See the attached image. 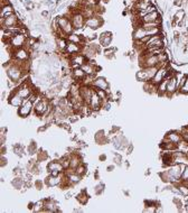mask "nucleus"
Returning <instances> with one entry per match:
<instances>
[{
  "mask_svg": "<svg viewBox=\"0 0 188 213\" xmlns=\"http://www.w3.org/2000/svg\"><path fill=\"white\" fill-rule=\"evenodd\" d=\"M26 35L23 34V33H17V34H14L9 38V43L8 45L10 47L11 54L15 50H18V48H21V47H25L26 45Z\"/></svg>",
  "mask_w": 188,
  "mask_h": 213,
  "instance_id": "nucleus-1",
  "label": "nucleus"
},
{
  "mask_svg": "<svg viewBox=\"0 0 188 213\" xmlns=\"http://www.w3.org/2000/svg\"><path fill=\"white\" fill-rule=\"evenodd\" d=\"M158 71V66L156 67H141V70L137 73V80L141 82H149L153 79Z\"/></svg>",
  "mask_w": 188,
  "mask_h": 213,
  "instance_id": "nucleus-2",
  "label": "nucleus"
},
{
  "mask_svg": "<svg viewBox=\"0 0 188 213\" xmlns=\"http://www.w3.org/2000/svg\"><path fill=\"white\" fill-rule=\"evenodd\" d=\"M56 24H57V27H58V31H61L66 37L67 35L72 34L73 31H74V27H73L71 19L67 18V17H60L56 21Z\"/></svg>",
  "mask_w": 188,
  "mask_h": 213,
  "instance_id": "nucleus-3",
  "label": "nucleus"
},
{
  "mask_svg": "<svg viewBox=\"0 0 188 213\" xmlns=\"http://www.w3.org/2000/svg\"><path fill=\"white\" fill-rule=\"evenodd\" d=\"M19 96L24 99V100H27V99H29L30 96L34 93V90H33V86H31V83L29 81H24L21 84L16 88L15 90Z\"/></svg>",
  "mask_w": 188,
  "mask_h": 213,
  "instance_id": "nucleus-4",
  "label": "nucleus"
},
{
  "mask_svg": "<svg viewBox=\"0 0 188 213\" xmlns=\"http://www.w3.org/2000/svg\"><path fill=\"white\" fill-rule=\"evenodd\" d=\"M65 178V172L60 174V175H52L49 174L47 177L44 179L45 185L47 187H56V186H62Z\"/></svg>",
  "mask_w": 188,
  "mask_h": 213,
  "instance_id": "nucleus-5",
  "label": "nucleus"
},
{
  "mask_svg": "<svg viewBox=\"0 0 188 213\" xmlns=\"http://www.w3.org/2000/svg\"><path fill=\"white\" fill-rule=\"evenodd\" d=\"M34 102L30 101L29 99H27V100H24L23 102V104H21L19 108H18V116L21 118H27L30 116L31 112H34Z\"/></svg>",
  "mask_w": 188,
  "mask_h": 213,
  "instance_id": "nucleus-6",
  "label": "nucleus"
},
{
  "mask_svg": "<svg viewBox=\"0 0 188 213\" xmlns=\"http://www.w3.org/2000/svg\"><path fill=\"white\" fill-rule=\"evenodd\" d=\"M170 71H171V69L168 66V64L159 66V67H158L157 73H156V75L153 76V79L151 80V82L158 85L159 83H161V82H163V80L167 77V75L170 73Z\"/></svg>",
  "mask_w": 188,
  "mask_h": 213,
  "instance_id": "nucleus-7",
  "label": "nucleus"
},
{
  "mask_svg": "<svg viewBox=\"0 0 188 213\" xmlns=\"http://www.w3.org/2000/svg\"><path fill=\"white\" fill-rule=\"evenodd\" d=\"M86 62H87V58L83 55L82 53H78V54H75V55H72L68 57V63H70L71 69L82 67Z\"/></svg>",
  "mask_w": 188,
  "mask_h": 213,
  "instance_id": "nucleus-8",
  "label": "nucleus"
},
{
  "mask_svg": "<svg viewBox=\"0 0 188 213\" xmlns=\"http://www.w3.org/2000/svg\"><path fill=\"white\" fill-rule=\"evenodd\" d=\"M99 52H100V46L92 43V44H90V45L83 46L82 54L85 56L87 60H93Z\"/></svg>",
  "mask_w": 188,
  "mask_h": 213,
  "instance_id": "nucleus-9",
  "label": "nucleus"
},
{
  "mask_svg": "<svg viewBox=\"0 0 188 213\" xmlns=\"http://www.w3.org/2000/svg\"><path fill=\"white\" fill-rule=\"evenodd\" d=\"M47 172L52 175H60L65 172V169L60 162V159H57V160H52L47 164Z\"/></svg>",
  "mask_w": 188,
  "mask_h": 213,
  "instance_id": "nucleus-10",
  "label": "nucleus"
},
{
  "mask_svg": "<svg viewBox=\"0 0 188 213\" xmlns=\"http://www.w3.org/2000/svg\"><path fill=\"white\" fill-rule=\"evenodd\" d=\"M70 19L73 24L74 29H81L85 26V17L82 12H74Z\"/></svg>",
  "mask_w": 188,
  "mask_h": 213,
  "instance_id": "nucleus-11",
  "label": "nucleus"
},
{
  "mask_svg": "<svg viewBox=\"0 0 188 213\" xmlns=\"http://www.w3.org/2000/svg\"><path fill=\"white\" fill-rule=\"evenodd\" d=\"M11 58H14L16 61L19 62H25L29 60V51L26 48V47H21L18 50H15L11 54Z\"/></svg>",
  "mask_w": 188,
  "mask_h": 213,
  "instance_id": "nucleus-12",
  "label": "nucleus"
},
{
  "mask_svg": "<svg viewBox=\"0 0 188 213\" xmlns=\"http://www.w3.org/2000/svg\"><path fill=\"white\" fill-rule=\"evenodd\" d=\"M92 88H93L94 90H105V91H109L110 84H109V82L107 81L105 77H103V76H97V77H94V80H93Z\"/></svg>",
  "mask_w": 188,
  "mask_h": 213,
  "instance_id": "nucleus-13",
  "label": "nucleus"
},
{
  "mask_svg": "<svg viewBox=\"0 0 188 213\" xmlns=\"http://www.w3.org/2000/svg\"><path fill=\"white\" fill-rule=\"evenodd\" d=\"M93 92H94V89H93L91 85H83V84H81L80 94H81L82 100H83V102H84L85 104H89V103H90Z\"/></svg>",
  "mask_w": 188,
  "mask_h": 213,
  "instance_id": "nucleus-14",
  "label": "nucleus"
},
{
  "mask_svg": "<svg viewBox=\"0 0 188 213\" xmlns=\"http://www.w3.org/2000/svg\"><path fill=\"white\" fill-rule=\"evenodd\" d=\"M19 25V20H18V17L12 14V15L8 16L6 18H1V27L2 28H9V27H17Z\"/></svg>",
  "mask_w": 188,
  "mask_h": 213,
  "instance_id": "nucleus-15",
  "label": "nucleus"
},
{
  "mask_svg": "<svg viewBox=\"0 0 188 213\" xmlns=\"http://www.w3.org/2000/svg\"><path fill=\"white\" fill-rule=\"evenodd\" d=\"M146 47L147 48H156V47H163V37L159 35H153L150 36L149 39L146 43Z\"/></svg>",
  "mask_w": 188,
  "mask_h": 213,
  "instance_id": "nucleus-16",
  "label": "nucleus"
},
{
  "mask_svg": "<svg viewBox=\"0 0 188 213\" xmlns=\"http://www.w3.org/2000/svg\"><path fill=\"white\" fill-rule=\"evenodd\" d=\"M103 24V21H102L101 17H99V16L94 15L92 16V17H89V18H85V26H86L87 28H91V29H97V28H100Z\"/></svg>",
  "mask_w": 188,
  "mask_h": 213,
  "instance_id": "nucleus-17",
  "label": "nucleus"
},
{
  "mask_svg": "<svg viewBox=\"0 0 188 213\" xmlns=\"http://www.w3.org/2000/svg\"><path fill=\"white\" fill-rule=\"evenodd\" d=\"M102 104H103V101L101 100V98L99 96L97 91L94 90L93 94H92L91 101H90V103H89V106H90L92 111H99V110L102 108Z\"/></svg>",
  "mask_w": 188,
  "mask_h": 213,
  "instance_id": "nucleus-18",
  "label": "nucleus"
},
{
  "mask_svg": "<svg viewBox=\"0 0 188 213\" xmlns=\"http://www.w3.org/2000/svg\"><path fill=\"white\" fill-rule=\"evenodd\" d=\"M82 50H83V46L81 44H76V43H72V42H68L67 43V46L65 48V54H67V56H72L75 55V54H78V53H82Z\"/></svg>",
  "mask_w": 188,
  "mask_h": 213,
  "instance_id": "nucleus-19",
  "label": "nucleus"
},
{
  "mask_svg": "<svg viewBox=\"0 0 188 213\" xmlns=\"http://www.w3.org/2000/svg\"><path fill=\"white\" fill-rule=\"evenodd\" d=\"M82 69H83V71L85 72L86 75H90V76H94L97 73V71H99L95 62H93L92 60H87L86 63L82 66Z\"/></svg>",
  "mask_w": 188,
  "mask_h": 213,
  "instance_id": "nucleus-20",
  "label": "nucleus"
},
{
  "mask_svg": "<svg viewBox=\"0 0 188 213\" xmlns=\"http://www.w3.org/2000/svg\"><path fill=\"white\" fill-rule=\"evenodd\" d=\"M113 145L114 147L118 148V149H124L127 148L130 144L128 142V139L123 135H117L115 137L113 138Z\"/></svg>",
  "mask_w": 188,
  "mask_h": 213,
  "instance_id": "nucleus-21",
  "label": "nucleus"
},
{
  "mask_svg": "<svg viewBox=\"0 0 188 213\" xmlns=\"http://www.w3.org/2000/svg\"><path fill=\"white\" fill-rule=\"evenodd\" d=\"M176 74V73H175ZM173 74L171 77H170V80H169V82H168V85H167V94L166 96H173V94H175L176 92L178 91V81H177V77H176V75Z\"/></svg>",
  "mask_w": 188,
  "mask_h": 213,
  "instance_id": "nucleus-22",
  "label": "nucleus"
},
{
  "mask_svg": "<svg viewBox=\"0 0 188 213\" xmlns=\"http://www.w3.org/2000/svg\"><path fill=\"white\" fill-rule=\"evenodd\" d=\"M8 102H9V104L12 106H16V108H19V106L23 104V102H24V99L21 98L17 92L14 90V91L11 92V94L9 96L8 98Z\"/></svg>",
  "mask_w": 188,
  "mask_h": 213,
  "instance_id": "nucleus-23",
  "label": "nucleus"
},
{
  "mask_svg": "<svg viewBox=\"0 0 188 213\" xmlns=\"http://www.w3.org/2000/svg\"><path fill=\"white\" fill-rule=\"evenodd\" d=\"M44 212H58L61 210H58V204L53 200V198H45L44 200Z\"/></svg>",
  "mask_w": 188,
  "mask_h": 213,
  "instance_id": "nucleus-24",
  "label": "nucleus"
},
{
  "mask_svg": "<svg viewBox=\"0 0 188 213\" xmlns=\"http://www.w3.org/2000/svg\"><path fill=\"white\" fill-rule=\"evenodd\" d=\"M71 76L73 77L74 81H77L81 83L84 80V77L86 76V74H85V72L83 71L82 67H74V69H71Z\"/></svg>",
  "mask_w": 188,
  "mask_h": 213,
  "instance_id": "nucleus-25",
  "label": "nucleus"
},
{
  "mask_svg": "<svg viewBox=\"0 0 188 213\" xmlns=\"http://www.w3.org/2000/svg\"><path fill=\"white\" fill-rule=\"evenodd\" d=\"M165 139L168 140V142H173L175 145H177L178 142L183 139V135H181L180 131H169L167 135H166Z\"/></svg>",
  "mask_w": 188,
  "mask_h": 213,
  "instance_id": "nucleus-26",
  "label": "nucleus"
},
{
  "mask_svg": "<svg viewBox=\"0 0 188 213\" xmlns=\"http://www.w3.org/2000/svg\"><path fill=\"white\" fill-rule=\"evenodd\" d=\"M82 158L77 152H72L70 155V168L68 169H76L77 166H80L82 164Z\"/></svg>",
  "mask_w": 188,
  "mask_h": 213,
  "instance_id": "nucleus-27",
  "label": "nucleus"
},
{
  "mask_svg": "<svg viewBox=\"0 0 188 213\" xmlns=\"http://www.w3.org/2000/svg\"><path fill=\"white\" fill-rule=\"evenodd\" d=\"M112 43V34L111 33H109V31H105V33H103V34H101V36H100V44H101V46H103V47H109V46L111 45Z\"/></svg>",
  "mask_w": 188,
  "mask_h": 213,
  "instance_id": "nucleus-28",
  "label": "nucleus"
},
{
  "mask_svg": "<svg viewBox=\"0 0 188 213\" xmlns=\"http://www.w3.org/2000/svg\"><path fill=\"white\" fill-rule=\"evenodd\" d=\"M157 20H159V15H158V12L156 10L150 12V14H148V15H146L144 17L141 18V23H152V21H157Z\"/></svg>",
  "mask_w": 188,
  "mask_h": 213,
  "instance_id": "nucleus-29",
  "label": "nucleus"
},
{
  "mask_svg": "<svg viewBox=\"0 0 188 213\" xmlns=\"http://www.w3.org/2000/svg\"><path fill=\"white\" fill-rule=\"evenodd\" d=\"M95 142L99 144V145H104V144H107L109 142V139L107 137L105 136V133L103 130H100V131H97L95 133Z\"/></svg>",
  "mask_w": 188,
  "mask_h": 213,
  "instance_id": "nucleus-30",
  "label": "nucleus"
},
{
  "mask_svg": "<svg viewBox=\"0 0 188 213\" xmlns=\"http://www.w3.org/2000/svg\"><path fill=\"white\" fill-rule=\"evenodd\" d=\"M143 89H144V91L148 92V93H156V92H157V89H158V85L157 84H155V83H152L151 81L144 82Z\"/></svg>",
  "mask_w": 188,
  "mask_h": 213,
  "instance_id": "nucleus-31",
  "label": "nucleus"
},
{
  "mask_svg": "<svg viewBox=\"0 0 188 213\" xmlns=\"http://www.w3.org/2000/svg\"><path fill=\"white\" fill-rule=\"evenodd\" d=\"M11 185H12L14 188H16V190H20V188L24 187L25 181H24L20 176H17V177H15L12 181H11Z\"/></svg>",
  "mask_w": 188,
  "mask_h": 213,
  "instance_id": "nucleus-32",
  "label": "nucleus"
},
{
  "mask_svg": "<svg viewBox=\"0 0 188 213\" xmlns=\"http://www.w3.org/2000/svg\"><path fill=\"white\" fill-rule=\"evenodd\" d=\"M14 14V9L10 5H6L4 7H1V18H6L8 16H10Z\"/></svg>",
  "mask_w": 188,
  "mask_h": 213,
  "instance_id": "nucleus-33",
  "label": "nucleus"
},
{
  "mask_svg": "<svg viewBox=\"0 0 188 213\" xmlns=\"http://www.w3.org/2000/svg\"><path fill=\"white\" fill-rule=\"evenodd\" d=\"M67 41L68 42H72V43H76V44H82V37L80 35H77V34H70V35H67Z\"/></svg>",
  "mask_w": 188,
  "mask_h": 213,
  "instance_id": "nucleus-34",
  "label": "nucleus"
},
{
  "mask_svg": "<svg viewBox=\"0 0 188 213\" xmlns=\"http://www.w3.org/2000/svg\"><path fill=\"white\" fill-rule=\"evenodd\" d=\"M76 200L81 203V204H83V205L86 204L87 200H89V196H87L86 192H85V191H82L81 193H78L76 195Z\"/></svg>",
  "mask_w": 188,
  "mask_h": 213,
  "instance_id": "nucleus-35",
  "label": "nucleus"
},
{
  "mask_svg": "<svg viewBox=\"0 0 188 213\" xmlns=\"http://www.w3.org/2000/svg\"><path fill=\"white\" fill-rule=\"evenodd\" d=\"M36 158H37L38 163L45 162V160L48 159V154H47L46 152H44V150H38V152H37V156H36Z\"/></svg>",
  "mask_w": 188,
  "mask_h": 213,
  "instance_id": "nucleus-36",
  "label": "nucleus"
},
{
  "mask_svg": "<svg viewBox=\"0 0 188 213\" xmlns=\"http://www.w3.org/2000/svg\"><path fill=\"white\" fill-rule=\"evenodd\" d=\"M27 150H28V154H29V155H35V154H37V152H38L37 144L33 140V142L29 144V146H28V148H27Z\"/></svg>",
  "mask_w": 188,
  "mask_h": 213,
  "instance_id": "nucleus-37",
  "label": "nucleus"
},
{
  "mask_svg": "<svg viewBox=\"0 0 188 213\" xmlns=\"http://www.w3.org/2000/svg\"><path fill=\"white\" fill-rule=\"evenodd\" d=\"M44 209H45L44 201H38L37 203H34L33 211H35V212H44Z\"/></svg>",
  "mask_w": 188,
  "mask_h": 213,
  "instance_id": "nucleus-38",
  "label": "nucleus"
},
{
  "mask_svg": "<svg viewBox=\"0 0 188 213\" xmlns=\"http://www.w3.org/2000/svg\"><path fill=\"white\" fill-rule=\"evenodd\" d=\"M60 162H61V164L63 165V167H64L65 171L70 168V156H67V155L63 156V157L60 158Z\"/></svg>",
  "mask_w": 188,
  "mask_h": 213,
  "instance_id": "nucleus-39",
  "label": "nucleus"
},
{
  "mask_svg": "<svg viewBox=\"0 0 188 213\" xmlns=\"http://www.w3.org/2000/svg\"><path fill=\"white\" fill-rule=\"evenodd\" d=\"M156 10V8L153 7V6H149L148 8H146V9H143V10H140L139 11V17H140V19L142 18V17H144L146 15H148V14H150V12H152V11Z\"/></svg>",
  "mask_w": 188,
  "mask_h": 213,
  "instance_id": "nucleus-40",
  "label": "nucleus"
},
{
  "mask_svg": "<svg viewBox=\"0 0 188 213\" xmlns=\"http://www.w3.org/2000/svg\"><path fill=\"white\" fill-rule=\"evenodd\" d=\"M86 172H87V167L85 166V165H84V164H83V163H82L80 166H77L76 169H75V173H77L78 175H81L82 177H83V176L86 174Z\"/></svg>",
  "mask_w": 188,
  "mask_h": 213,
  "instance_id": "nucleus-41",
  "label": "nucleus"
},
{
  "mask_svg": "<svg viewBox=\"0 0 188 213\" xmlns=\"http://www.w3.org/2000/svg\"><path fill=\"white\" fill-rule=\"evenodd\" d=\"M178 91L180 92V93H183V94H188V75L186 76V80L184 82V84L179 88Z\"/></svg>",
  "mask_w": 188,
  "mask_h": 213,
  "instance_id": "nucleus-42",
  "label": "nucleus"
},
{
  "mask_svg": "<svg viewBox=\"0 0 188 213\" xmlns=\"http://www.w3.org/2000/svg\"><path fill=\"white\" fill-rule=\"evenodd\" d=\"M12 150H14V152H15L16 155H18V156H23L24 148H23V146H21V145H19V144L15 145V146H14V148H12Z\"/></svg>",
  "mask_w": 188,
  "mask_h": 213,
  "instance_id": "nucleus-43",
  "label": "nucleus"
},
{
  "mask_svg": "<svg viewBox=\"0 0 188 213\" xmlns=\"http://www.w3.org/2000/svg\"><path fill=\"white\" fill-rule=\"evenodd\" d=\"M113 162H114V164H115V165H118V166H121V164H122V156L120 155V154L115 152V154H114V158H113Z\"/></svg>",
  "mask_w": 188,
  "mask_h": 213,
  "instance_id": "nucleus-44",
  "label": "nucleus"
},
{
  "mask_svg": "<svg viewBox=\"0 0 188 213\" xmlns=\"http://www.w3.org/2000/svg\"><path fill=\"white\" fill-rule=\"evenodd\" d=\"M103 191H104V184H99V185H97V186L94 187V193H95L97 195L102 194Z\"/></svg>",
  "mask_w": 188,
  "mask_h": 213,
  "instance_id": "nucleus-45",
  "label": "nucleus"
},
{
  "mask_svg": "<svg viewBox=\"0 0 188 213\" xmlns=\"http://www.w3.org/2000/svg\"><path fill=\"white\" fill-rule=\"evenodd\" d=\"M44 184H45V182H43V181H41V179H36L35 181V188H37V190H41L43 186H44Z\"/></svg>",
  "mask_w": 188,
  "mask_h": 213,
  "instance_id": "nucleus-46",
  "label": "nucleus"
},
{
  "mask_svg": "<svg viewBox=\"0 0 188 213\" xmlns=\"http://www.w3.org/2000/svg\"><path fill=\"white\" fill-rule=\"evenodd\" d=\"M0 166L1 167H5V166H7V164H8V160H7V158L4 157V155H1V159H0Z\"/></svg>",
  "mask_w": 188,
  "mask_h": 213,
  "instance_id": "nucleus-47",
  "label": "nucleus"
},
{
  "mask_svg": "<svg viewBox=\"0 0 188 213\" xmlns=\"http://www.w3.org/2000/svg\"><path fill=\"white\" fill-rule=\"evenodd\" d=\"M14 174L16 176H23V171H21L20 167H17L14 169Z\"/></svg>",
  "mask_w": 188,
  "mask_h": 213,
  "instance_id": "nucleus-48",
  "label": "nucleus"
},
{
  "mask_svg": "<svg viewBox=\"0 0 188 213\" xmlns=\"http://www.w3.org/2000/svg\"><path fill=\"white\" fill-rule=\"evenodd\" d=\"M6 142V135L4 132H1V135H0V144H1V146H4Z\"/></svg>",
  "mask_w": 188,
  "mask_h": 213,
  "instance_id": "nucleus-49",
  "label": "nucleus"
},
{
  "mask_svg": "<svg viewBox=\"0 0 188 213\" xmlns=\"http://www.w3.org/2000/svg\"><path fill=\"white\" fill-rule=\"evenodd\" d=\"M99 159H100V162H104V160L107 159V156H105V155H100V156H99Z\"/></svg>",
  "mask_w": 188,
  "mask_h": 213,
  "instance_id": "nucleus-50",
  "label": "nucleus"
},
{
  "mask_svg": "<svg viewBox=\"0 0 188 213\" xmlns=\"http://www.w3.org/2000/svg\"><path fill=\"white\" fill-rule=\"evenodd\" d=\"M127 150H128V154H130V152H132V150H133V146H132V145H129V146L127 147Z\"/></svg>",
  "mask_w": 188,
  "mask_h": 213,
  "instance_id": "nucleus-51",
  "label": "nucleus"
},
{
  "mask_svg": "<svg viewBox=\"0 0 188 213\" xmlns=\"http://www.w3.org/2000/svg\"><path fill=\"white\" fill-rule=\"evenodd\" d=\"M46 129H47V127H46V126H44V127H39V128H38V130H37V131H38V132H43V131H45Z\"/></svg>",
  "mask_w": 188,
  "mask_h": 213,
  "instance_id": "nucleus-52",
  "label": "nucleus"
},
{
  "mask_svg": "<svg viewBox=\"0 0 188 213\" xmlns=\"http://www.w3.org/2000/svg\"><path fill=\"white\" fill-rule=\"evenodd\" d=\"M6 152H7V148L5 146H1V155H5Z\"/></svg>",
  "mask_w": 188,
  "mask_h": 213,
  "instance_id": "nucleus-53",
  "label": "nucleus"
},
{
  "mask_svg": "<svg viewBox=\"0 0 188 213\" xmlns=\"http://www.w3.org/2000/svg\"><path fill=\"white\" fill-rule=\"evenodd\" d=\"M114 169V165H110V166H107V172H112Z\"/></svg>",
  "mask_w": 188,
  "mask_h": 213,
  "instance_id": "nucleus-54",
  "label": "nucleus"
},
{
  "mask_svg": "<svg viewBox=\"0 0 188 213\" xmlns=\"http://www.w3.org/2000/svg\"><path fill=\"white\" fill-rule=\"evenodd\" d=\"M81 131H82V133H85V132H86V129H85L84 127H82L81 128Z\"/></svg>",
  "mask_w": 188,
  "mask_h": 213,
  "instance_id": "nucleus-55",
  "label": "nucleus"
}]
</instances>
